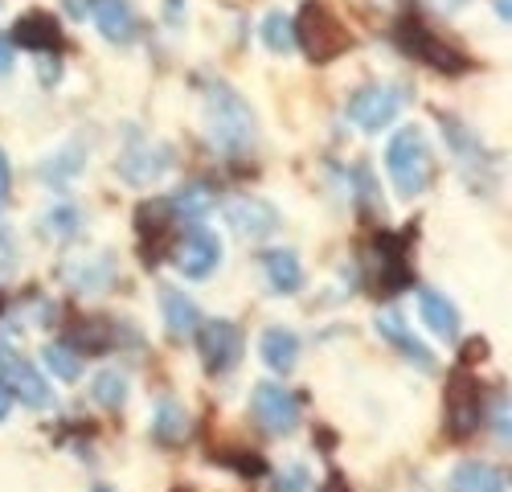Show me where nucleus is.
Masks as SVG:
<instances>
[{"mask_svg":"<svg viewBox=\"0 0 512 492\" xmlns=\"http://www.w3.org/2000/svg\"><path fill=\"white\" fill-rule=\"evenodd\" d=\"M205 119H209V140L226 156H238L254 144V115L242 95H234L222 82H213L205 91Z\"/></svg>","mask_w":512,"mask_h":492,"instance_id":"nucleus-1","label":"nucleus"},{"mask_svg":"<svg viewBox=\"0 0 512 492\" xmlns=\"http://www.w3.org/2000/svg\"><path fill=\"white\" fill-rule=\"evenodd\" d=\"M291 33H295V41H300L308 62H332L336 54H345L353 46L349 29L340 25V17L328 5H320V0H308V5L300 9V17L291 21Z\"/></svg>","mask_w":512,"mask_h":492,"instance_id":"nucleus-2","label":"nucleus"},{"mask_svg":"<svg viewBox=\"0 0 512 492\" xmlns=\"http://www.w3.org/2000/svg\"><path fill=\"white\" fill-rule=\"evenodd\" d=\"M386 169L402 197H418L431 185V144L418 128H402L386 148Z\"/></svg>","mask_w":512,"mask_h":492,"instance_id":"nucleus-3","label":"nucleus"},{"mask_svg":"<svg viewBox=\"0 0 512 492\" xmlns=\"http://www.w3.org/2000/svg\"><path fill=\"white\" fill-rule=\"evenodd\" d=\"M410 103L406 87H361L349 103V123H357L361 132H381L386 123H394Z\"/></svg>","mask_w":512,"mask_h":492,"instance_id":"nucleus-4","label":"nucleus"},{"mask_svg":"<svg viewBox=\"0 0 512 492\" xmlns=\"http://www.w3.org/2000/svg\"><path fill=\"white\" fill-rule=\"evenodd\" d=\"M250 415L267 435H287V431H295V423H300V402H295L291 390L263 382L250 398Z\"/></svg>","mask_w":512,"mask_h":492,"instance_id":"nucleus-5","label":"nucleus"},{"mask_svg":"<svg viewBox=\"0 0 512 492\" xmlns=\"http://www.w3.org/2000/svg\"><path fill=\"white\" fill-rule=\"evenodd\" d=\"M168 169H173V148H164L148 136H132L119 156V177L132 185H148V181L164 177Z\"/></svg>","mask_w":512,"mask_h":492,"instance_id":"nucleus-6","label":"nucleus"},{"mask_svg":"<svg viewBox=\"0 0 512 492\" xmlns=\"http://www.w3.org/2000/svg\"><path fill=\"white\" fill-rule=\"evenodd\" d=\"M197 349H201L205 369H213V374H226V369H234L238 357H242L238 324H230V320H205L197 328Z\"/></svg>","mask_w":512,"mask_h":492,"instance_id":"nucleus-7","label":"nucleus"},{"mask_svg":"<svg viewBox=\"0 0 512 492\" xmlns=\"http://www.w3.org/2000/svg\"><path fill=\"white\" fill-rule=\"evenodd\" d=\"M0 382H5V390H13V394H17L25 406H33V410H46V406L54 402L50 386L37 378V369H33L29 361L13 357V353H0Z\"/></svg>","mask_w":512,"mask_h":492,"instance_id":"nucleus-8","label":"nucleus"},{"mask_svg":"<svg viewBox=\"0 0 512 492\" xmlns=\"http://www.w3.org/2000/svg\"><path fill=\"white\" fill-rule=\"evenodd\" d=\"M226 218H230V230L242 234V238H267L279 226V214L271 210L267 201H259V197H234V201H226Z\"/></svg>","mask_w":512,"mask_h":492,"instance_id":"nucleus-9","label":"nucleus"},{"mask_svg":"<svg viewBox=\"0 0 512 492\" xmlns=\"http://www.w3.org/2000/svg\"><path fill=\"white\" fill-rule=\"evenodd\" d=\"M218 259H222L218 238H213L209 230H201V226L189 230V238L177 246V267H181V275H189V279H205V275H213Z\"/></svg>","mask_w":512,"mask_h":492,"instance_id":"nucleus-10","label":"nucleus"},{"mask_svg":"<svg viewBox=\"0 0 512 492\" xmlns=\"http://www.w3.org/2000/svg\"><path fill=\"white\" fill-rule=\"evenodd\" d=\"M377 333L386 337L406 361H414L418 369H435V353H426V345L410 333V324H406V316L402 312H394V308H386V312H377Z\"/></svg>","mask_w":512,"mask_h":492,"instance_id":"nucleus-11","label":"nucleus"},{"mask_svg":"<svg viewBox=\"0 0 512 492\" xmlns=\"http://www.w3.org/2000/svg\"><path fill=\"white\" fill-rule=\"evenodd\" d=\"M447 419H451V431L455 435H472L480 427V394H476V382L472 378H451L447 386Z\"/></svg>","mask_w":512,"mask_h":492,"instance_id":"nucleus-12","label":"nucleus"},{"mask_svg":"<svg viewBox=\"0 0 512 492\" xmlns=\"http://www.w3.org/2000/svg\"><path fill=\"white\" fill-rule=\"evenodd\" d=\"M91 21L107 41H132L136 37V13L127 0H91Z\"/></svg>","mask_w":512,"mask_h":492,"instance_id":"nucleus-13","label":"nucleus"},{"mask_svg":"<svg viewBox=\"0 0 512 492\" xmlns=\"http://www.w3.org/2000/svg\"><path fill=\"white\" fill-rule=\"evenodd\" d=\"M418 312H422L426 328H431L439 341H459V312H455V304L443 292H435V287H422V292H418Z\"/></svg>","mask_w":512,"mask_h":492,"instance_id":"nucleus-14","label":"nucleus"},{"mask_svg":"<svg viewBox=\"0 0 512 492\" xmlns=\"http://www.w3.org/2000/svg\"><path fill=\"white\" fill-rule=\"evenodd\" d=\"M160 312H164V324H168V333H173V337H193L201 328L197 304L185 292H177V287H164V292H160Z\"/></svg>","mask_w":512,"mask_h":492,"instance_id":"nucleus-15","label":"nucleus"},{"mask_svg":"<svg viewBox=\"0 0 512 492\" xmlns=\"http://www.w3.org/2000/svg\"><path fill=\"white\" fill-rule=\"evenodd\" d=\"M259 349H263V365L275 369V374H291L300 365V337L287 333V328H267Z\"/></svg>","mask_w":512,"mask_h":492,"instance_id":"nucleus-16","label":"nucleus"},{"mask_svg":"<svg viewBox=\"0 0 512 492\" xmlns=\"http://www.w3.org/2000/svg\"><path fill=\"white\" fill-rule=\"evenodd\" d=\"M21 46H33V50H58L62 46V29L54 25L50 13H25L17 21V33H13Z\"/></svg>","mask_w":512,"mask_h":492,"instance_id":"nucleus-17","label":"nucleus"},{"mask_svg":"<svg viewBox=\"0 0 512 492\" xmlns=\"http://www.w3.org/2000/svg\"><path fill=\"white\" fill-rule=\"evenodd\" d=\"M263 267H267V279L275 283V292H300L304 283V267H300V255L291 251H267L263 255Z\"/></svg>","mask_w":512,"mask_h":492,"instance_id":"nucleus-18","label":"nucleus"},{"mask_svg":"<svg viewBox=\"0 0 512 492\" xmlns=\"http://www.w3.org/2000/svg\"><path fill=\"white\" fill-rule=\"evenodd\" d=\"M451 492H504V472L488 464H459L451 472Z\"/></svg>","mask_w":512,"mask_h":492,"instance_id":"nucleus-19","label":"nucleus"},{"mask_svg":"<svg viewBox=\"0 0 512 492\" xmlns=\"http://www.w3.org/2000/svg\"><path fill=\"white\" fill-rule=\"evenodd\" d=\"M156 439L160 443H185L189 439V415H185V406L181 402H173V398H160L156 402Z\"/></svg>","mask_w":512,"mask_h":492,"instance_id":"nucleus-20","label":"nucleus"},{"mask_svg":"<svg viewBox=\"0 0 512 492\" xmlns=\"http://www.w3.org/2000/svg\"><path fill=\"white\" fill-rule=\"evenodd\" d=\"M443 136H447V144L459 152V164H472V169H484L488 164V152H484V144L463 128L459 119H451V115H443Z\"/></svg>","mask_w":512,"mask_h":492,"instance_id":"nucleus-21","label":"nucleus"},{"mask_svg":"<svg viewBox=\"0 0 512 492\" xmlns=\"http://www.w3.org/2000/svg\"><path fill=\"white\" fill-rule=\"evenodd\" d=\"M173 214H181L185 222H201L209 210H213V189L209 185H189L173 197V205H168Z\"/></svg>","mask_w":512,"mask_h":492,"instance_id":"nucleus-22","label":"nucleus"},{"mask_svg":"<svg viewBox=\"0 0 512 492\" xmlns=\"http://www.w3.org/2000/svg\"><path fill=\"white\" fill-rule=\"evenodd\" d=\"M91 398H95L103 410H119L123 398H127V382H123V374H115V369H103V374L95 378V386H91Z\"/></svg>","mask_w":512,"mask_h":492,"instance_id":"nucleus-23","label":"nucleus"},{"mask_svg":"<svg viewBox=\"0 0 512 492\" xmlns=\"http://www.w3.org/2000/svg\"><path fill=\"white\" fill-rule=\"evenodd\" d=\"M41 357H46V365L54 369L62 382H74L82 374V357L74 349H66V345H46V353H41Z\"/></svg>","mask_w":512,"mask_h":492,"instance_id":"nucleus-24","label":"nucleus"},{"mask_svg":"<svg viewBox=\"0 0 512 492\" xmlns=\"http://www.w3.org/2000/svg\"><path fill=\"white\" fill-rule=\"evenodd\" d=\"M263 41L275 50V54H287L291 46H295V33H291V17H283V13H271L267 21H263Z\"/></svg>","mask_w":512,"mask_h":492,"instance_id":"nucleus-25","label":"nucleus"},{"mask_svg":"<svg viewBox=\"0 0 512 492\" xmlns=\"http://www.w3.org/2000/svg\"><path fill=\"white\" fill-rule=\"evenodd\" d=\"M78 169H82V148H66V152H58V160L41 164V173H46L54 185H62L66 177H74Z\"/></svg>","mask_w":512,"mask_h":492,"instance_id":"nucleus-26","label":"nucleus"},{"mask_svg":"<svg viewBox=\"0 0 512 492\" xmlns=\"http://www.w3.org/2000/svg\"><path fill=\"white\" fill-rule=\"evenodd\" d=\"M78 222H82V214L74 210V205H58V210L46 218V234H54V238H74V234H78Z\"/></svg>","mask_w":512,"mask_h":492,"instance_id":"nucleus-27","label":"nucleus"},{"mask_svg":"<svg viewBox=\"0 0 512 492\" xmlns=\"http://www.w3.org/2000/svg\"><path fill=\"white\" fill-rule=\"evenodd\" d=\"M91 345H107V328H99V320L95 324H82L78 333H70V345L66 349H91Z\"/></svg>","mask_w":512,"mask_h":492,"instance_id":"nucleus-28","label":"nucleus"},{"mask_svg":"<svg viewBox=\"0 0 512 492\" xmlns=\"http://www.w3.org/2000/svg\"><path fill=\"white\" fill-rule=\"evenodd\" d=\"M279 492H312V476H308V468H300V464L283 468V476H279Z\"/></svg>","mask_w":512,"mask_h":492,"instance_id":"nucleus-29","label":"nucleus"},{"mask_svg":"<svg viewBox=\"0 0 512 492\" xmlns=\"http://www.w3.org/2000/svg\"><path fill=\"white\" fill-rule=\"evenodd\" d=\"M492 431L500 435V443H508V394L500 390L492 402Z\"/></svg>","mask_w":512,"mask_h":492,"instance_id":"nucleus-30","label":"nucleus"},{"mask_svg":"<svg viewBox=\"0 0 512 492\" xmlns=\"http://www.w3.org/2000/svg\"><path fill=\"white\" fill-rule=\"evenodd\" d=\"M9 70H13V46L0 37V74H9Z\"/></svg>","mask_w":512,"mask_h":492,"instance_id":"nucleus-31","label":"nucleus"},{"mask_svg":"<svg viewBox=\"0 0 512 492\" xmlns=\"http://www.w3.org/2000/svg\"><path fill=\"white\" fill-rule=\"evenodd\" d=\"M5 193H9V160L0 152V201H5Z\"/></svg>","mask_w":512,"mask_h":492,"instance_id":"nucleus-32","label":"nucleus"},{"mask_svg":"<svg viewBox=\"0 0 512 492\" xmlns=\"http://www.w3.org/2000/svg\"><path fill=\"white\" fill-rule=\"evenodd\" d=\"M9 419V390H5V382H0V423Z\"/></svg>","mask_w":512,"mask_h":492,"instance_id":"nucleus-33","label":"nucleus"},{"mask_svg":"<svg viewBox=\"0 0 512 492\" xmlns=\"http://www.w3.org/2000/svg\"><path fill=\"white\" fill-rule=\"evenodd\" d=\"M435 5H439L443 13H455V9H463V5H467V0H435Z\"/></svg>","mask_w":512,"mask_h":492,"instance_id":"nucleus-34","label":"nucleus"},{"mask_svg":"<svg viewBox=\"0 0 512 492\" xmlns=\"http://www.w3.org/2000/svg\"><path fill=\"white\" fill-rule=\"evenodd\" d=\"M496 13H500V21H508L512 17V0H496Z\"/></svg>","mask_w":512,"mask_h":492,"instance_id":"nucleus-35","label":"nucleus"},{"mask_svg":"<svg viewBox=\"0 0 512 492\" xmlns=\"http://www.w3.org/2000/svg\"><path fill=\"white\" fill-rule=\"evenodd\" d=\"M0 312H5V296H0Z\"/></svg>","mask_w":512,"mask_h":492,"instance_id":"nucleus-36","label":"nucleus"}]
</instances>
